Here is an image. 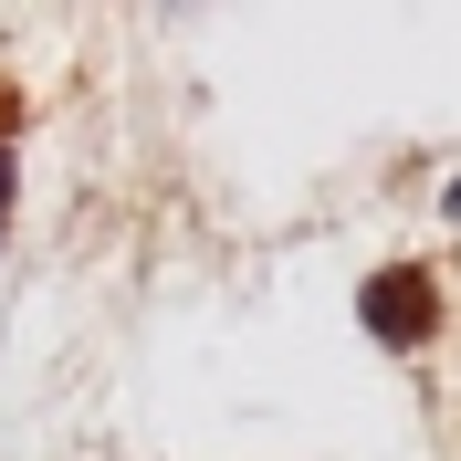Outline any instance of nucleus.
<instances>
[{
    "mask_svg": "<svg viewBox=\"0 0 461 461\" xmlns=\"http://www.w3.org/2000/svg\"><path fill=\"white\" fill-rule=\"evenodd\" d=\"M357 315H367V336H377V346H409V336H430L440 294H430V273H377V284L357 294Z\"/></svg>",
    "mask_w": 461,
    "mask_h": 461,
    "instance_id": "1",
    "label": "nucleus"
},
{
    "mask_svg": "<svg viewBox=\"0 0 461 461\" xmlns=\"http://www.w3.org/2000/svg\"><path fill=\"white\" fill-rule=\"evenodd\" d=\"M0 210H11V147H0Z\"/></svg>",
    "mask_w": 461,
    "mask_h": 461,
    "instance_id": "2",
    "label": "nucleus"
},
{
    "mask_svg": "<svg viewBox=\"0 0 461 461\" xmlns=\"http://www.w3.org/2000/svg\"><path fill=\"white\" fill-rule=\"evenodd\" d=\"M451 221H461V189H451Z\"/></svg>",
    "mask_w": 461,
    "mask_h": 461,
    "instance_id": "3",
    "label": "nucleus"
}]
</instances>
